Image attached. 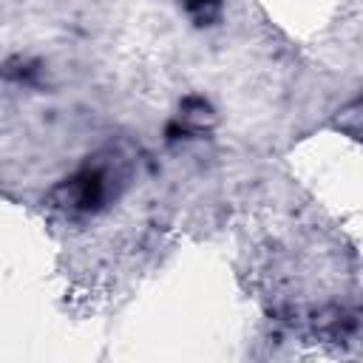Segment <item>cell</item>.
<instances>
[{
	"label": "cell",
	"instance_id": "cell-1",
	"mask_svg": "<svg viewBox=\"0 0 363 363\" xmlns=\"http://www.w3.org/2000/svg\"><path fill=\"white\" fill-rule=\"evenodd\" d=\"M113 193L108 164H85L57 190L60 204L68 213H99Z\"/></svg>",
	"mask_w": 363,
	"mask_h": 363
},
{
	"label": "cell",
	"instance_id": "cell-2",
	"mask_svg": "<svg viewBox=\"0 0 363 363\" xmlns=\"http://www.w3.org/2000/svg\"><path fill=\"white\" fill-rule=\"evenodd\" d=\"M179 6L196 26H213L221 17L224 0H179Z\"/></svg>",
	"mask_w": 363,
	"mask_h": 363
}]
</instances>
